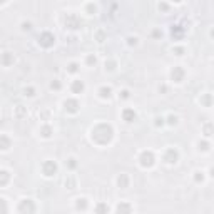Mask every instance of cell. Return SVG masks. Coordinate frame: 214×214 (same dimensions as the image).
<instances>
[{"instance_id": "cell-18", "label": "cell", "mask_w": 214, "mask_h": 214, "mask_svg": "<svg viewBox=\"0 0 214 214\" xmlns=\"http://www.w3.org/2000/svg\"><path fill=\"white\" fill-rule=\"evenodd\" d=\"M77 67H79V64L72 62L70 65H69V72H77Z\"/></svg>"}, {"instance_id": "cell-15", "label": "cell", "mask_w": 214, "mask_h": 214, "mask_svg": "<svg viewBox=\"0 0 214 214\" xmlns=\"http://www.w3.org/2000/svg\"><path fill=\"white\" fill-rule=\"evenodd\" d=\"M194 174H196L194 177H196V181H197V182H199V181H201V182L204 181V176H202L204 172H202V171H194Z\"/></svg>"}, {"instance_id": "cell-16", "label": "cell", "mask_w": 214, "mask_h": 214, "mask_svg": "<svg viewBox=\"0 0 214 214\" xmlns=\"http://www.w3.org/2000/svg\"><path fill=\"white\" fill-rule=\"evenodd\" d=\"M169 124H171V126H177V121H179V117H177V116H169Z\"/></svg>"}, {"instance_id": "cell-23", "label": "cell", "mask_w": 214, "mask_h": 214, "mask_svg": "<svg viewBox=\"0 0 214 214\" xmlns=\"http://www.w3.org/2000/svg\"><path fill=\"white\" fill-rule=\"evenodd\" d=\"M211 176L214 177V167H211Z\"/></svg>"}, {"instance_id": "cell-14", "label": "cell", "mask_w": 214, "mask_h": 214, "mask_svg": "<svg viewBox=\"0 0 214 214\" xmlns=\"http://www.w3.org/2000/svg\"><path fill=\"white\" fill-rule=\"evenodd\" d=\"M22 30L24 32H30L32 30V24L30 22H22Z\"/></svg>"}, {"instance_id": "cell-17", "label": "cell", "mask_w": 214, "mask_h": 214, "mask_svg": "<svg viewBox=\"0 0 214 214\" xmlns=\"http://www.w3.org/2000/svg\"><path fill=\"white\" fill-rule=\"evenodd\" d=\"M119 97H121V99H129V90H127V89H124V90H122L121 94H119Z\"/></svg>"}, {"instance_id": "cell-12", "label": "cell", "mask_w": 214, "mask_h": 214, "mask_svg": "<svg viewBox=\"0 0 214 214\" xmlns=\"http://www.w3.org/2000/svg\"><path fill=\"white\" fill-rule=\"evenodd\" d=\"M99 96H101L102 99H110V96H112V89L107 87V85H104V87L99 89Z\"/></svg>"}, {"instance_id": "cell-8", "label": "cell", "mask_w": 214, "mask_h": 214, "mask_svg": "<svg viewBox=\"0 0 214 214\" xmlns=\"http://www.w3.org/2000/svg\"><path fill=\"white\" fill-rule=\"evenodd\" d=\"M94 211H96V214H107L109 213V206L105 204V202H97L94 206Z\"/></svg>"}, {"instance_id": "cell-9", "label": "cell", "mask_w": 214, "mask_h": 214, "mask_svg": "<svg viewBox=\"0 0 214 214\" xmlns=\"http://www.w3.org/2000/svg\"><path fill=\"white\" fill-rule=\"evenodd\" d=\"M70 87H72V92H74V94H80V92L85 89V85H84V82H82V80H74Z\"/></svg>"}, {"instance_id": "cell-5", "label": "cell", "mask_w": 214, "mask_h": 214, "mask_svg": "<svg viewBox=\"0 0 214 214\" xmlns=\"http://www.w3.org/2000/svg\"><path fill=\"white\" fill-rule=\"evenodd\" d=\"M141 164L151 167L152 164H154V154H152L151 151H149V152H142V156H141Z\"/></svg>"}, {"instance_id": "cell-11", "label": "cell", "mask_w": 214, "mask_h": 214, "mask_svg": "<svg viewBox=\"0 0 214 214\" xmlns=\"http://www.w3.org/2000/svg\"><path fill=\"white\" fill-rule=\"evenodd\" d=\"M117 184L121 186L122 189H126L127 186H129V177H127V174H126V172H122L121 176L117 177Z\"/></svg>"}, {"instance_id": "cell-2", "label": "cell", "mask_w": 214, "mask_h": 214, "mask_svg": "<svg viewBox=\"0 0 214 214\" xmlns=\"http://www.w3.org/2000/svg\"><path fill=\"white\" fill-rule=\"evenodd\" d=\"M42 171H44V174H45L47 177L55 176V172H57V164L52 162V161H45L44 166H42Z\"/></svg>"}, {"instance_id": "cell-10", "label": "cell", "mask_w": 214, "mask_h": 214, "mask_svg": "<svg viewBox=\"0 0 214 214\" xmlns=\"http://www.w3.org/2000/svg\"><path fill=\"white\" fill-rule=\"evenodd\" d=\"M122 117H124V121H126V122H132L136 119L134 109H124V110H122Z\"/></svg>"}, {"instance_id": "cell-3", "label": "cell", "mask_w": 214, "mask_h": 214, "mask_svg": "<svg viewBox=\"0 0 214 214\" xmlns=\"http://www.w3.org/2000/svg\"><path fill=\"white\" fill-rule=\"evenodd\" d=\"M171 79H172V82H182V79H184V69L181 67V65H176L171 70Z\"/></svg>"}, {"instance_id": "cell-7", "label": "cell", "mask_w": 214, "mask_h": 214, "mask_svg": "<svg viewBox=\"0 0 214 214\" xmlns=\"http://www.w3.org/2000/svg\"><path fill=\"white\" fill-rule=\"evenodd\" d=\"M132 213V207H130L129 202H121L117 204V214H130Z\"/></svg>"}, {"instance_id": "cell-1", "label": "cell", "mask_w": 214, "mask_h": 214, "mask_svg": "<svg viewBox=\"0 0 214 214\" xmlns=\"http://www.w3.org/2000/svg\"><path fill=\"white\" fill-rule=\"evenodd\" d=\"M55 44V37L50 32H44V34L39 35V45L42 47H52Z\"/></svg>"}, {"instance_id": "cell-4", "label": "cell", "mask_w": 214, "mask_h": 214, "mask_svg": "<svg viewBox=\"0 0 214 214\" xmlns=\"http://www.w3.org/2000/svg\"><path fill=\"white\" fill-rule=\"evenodd\" d=\"M164 161L167 164H176L177 162V151L176 149H167V152H166V156H164Z\"/></svg>"}, {"instance_id": "cell-6", "label": "cell", "mask_w": 214, "mask_h": 214, "mask_svg": "<svg viewBox=\"0 0 214 214\" xmlns=\"http://www.w3.org/2000/svg\"><path fill=\"white\" fill-rule=\"evenodd\" d=\"M64 105H65V110H69V112H77V110H79V102L72 101V99L65 101L64 102Z\"/></svg>"}, {"instance_id": "cell-19", "label": "cell", "mask_w": 214, "mask_h": 214, "mask_svg": "<svg viewBox=\"0 0 214 214\" xmlns=\"http://www.w3.org/2000/svg\"><path fill=\"white\" fill-rule=\"evenodd\" d=\"M96 55H89V59H87V62H89V65H92V64H96Z\"/></svg>"}, {"instance_id": "cell-20", "label": "cell", "mask_w": 214, "mask_h": 214, "mask_svg": "<svg viewBox=\"0 0 214 214\" xmlns=\"http://www.w3.org/2000/svg\"><path fill=\"white\" fill-rule=\"evenodd\" d=\"M50 89H60V84H59V80L55 79V82H52L50 84Z\"/></svg>"}, {"instance_id": "cell-21", "label": "cell", "mask_w": 214, "mask_h": 214, "mask_svg": "<svg viewBox=\"0 0 214 214\" xmlns=\"http://www.w3.org/2000/svg\"><path fill=\"white\" fill-rule=\"evenodd\" d=\"M69 166H70L72 169H74V167L77 166V162H76V159H74V157H70V159H69Z\"/></svg>"}, {"instance_id": "cell-22", "label": "cell", "mask_w": 214, "mask_h": 214, "mask_svg": "<svg viewBox=\"0 0 214 214\" xmlns=\"http://www.w3.org/2000/svg\"><path fill=\"white\" fill-rule=\"evenodd\" d=\"M209 34H211V37L214 39V29H211V32H209Z\"/></svg>"}, {"instance_id": "cell-13", "label": "cell", "mask_w": 214, "mask_h": 214, "mask_svg": "<svg viewBox=\"0 0 214 214\" xmlns=\"http://www.w3.org/2000/svg\"><path fill=\"white\" fill-rule=\"evenodd\" d=\"M202 132H204L206 137H211V136H214V124H204V127H202Z\"/></svg>"}]
</instances>
